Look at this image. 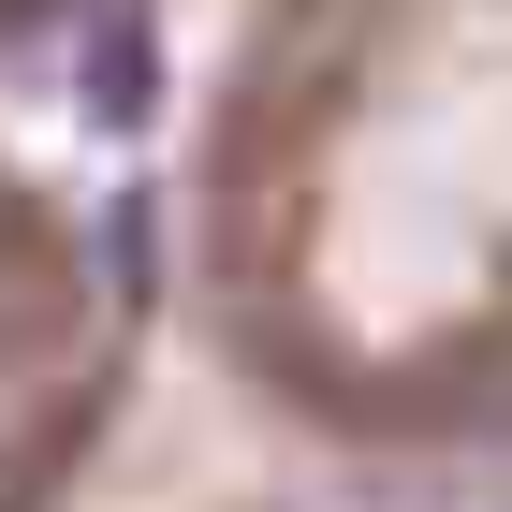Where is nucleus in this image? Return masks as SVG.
Wrapping results in <instances>:
<instances>
[{"mask_svg": "<svg viewBox=\"0 0 512 512\" xmlns=\"http://www.w3.org/2000/svg\"><path fill=\"white\" fill-rule=\"evenodd\" d=\"M88 118H147V44H103V59H88Z\"/></svg>", "mask_w": 512, "mask_h": 512, "instance_id": "1", "label": "nucleus"}]
</instances>
